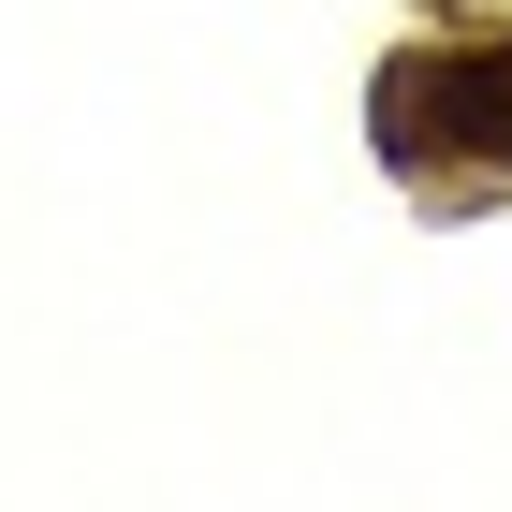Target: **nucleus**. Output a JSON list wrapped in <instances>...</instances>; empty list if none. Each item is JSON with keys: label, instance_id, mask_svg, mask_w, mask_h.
<instances>
[{"label": "nucleus", "instance_id": "1", "mask_svg": "<svg viewBox=\"0 0 512 512\" xmlns=\"http://www.w3.org/2000/svg\"><path fill=\"white\" fill-rule=\"evenodd\" d=\"M381 147L395 161H498L512 176V44H425L381 74Z\"/></svg>", "mask_w": 512, "mask_h": 512}]
</instances>
